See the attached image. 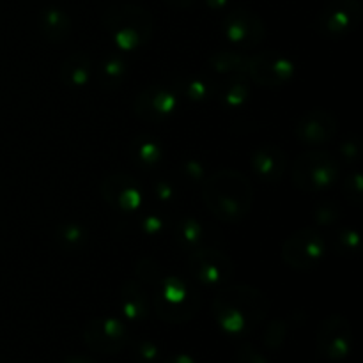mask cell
Returning a JSON list of instances; mask_svg holds the SVG:
<instances>
[{
	"instance_id": "1",
	"label": "cell",
	"mask_w": 363,
	"mask_h": 363,
	"mask_svg": "<svg viewBox=\"0 0 363 363\" xmlns=\"http://www.w3.org/2000/svg\"><path fill=\"white\" fill-rule=\"evenodd\" d=\"M211 312L223 333L245 337L264 321L269 312V300L257 287L230 284L216 294Z\"/></svg>"
},
{
	"instance_id": "2",
	"label": "cell",
	"mask_w": 363,
	"mask_h": 363,
	"mask_svg": "<svg viewBox=\"0 0 363 363\" xmlns=\"http://www.w3.org/2000/svg\"><path fill=\"white\" fill-rule=\"evenodd\" d=\"M202 197L218 222L240 223L254 204V188L240 170L218 169L204 181Z\"/></svg>"
},
{
	"instance_id": "3",
	"label": "cell",
	"mask_w": 363,
	"mask_h": 363,
	"mask_svg": "<svg viewBox=\"0 0 363 363\" xmlns=\"http://www.w3.org/2000/svg\"><path fill=\"white\" fill-rule=\"evenodd\" d=\"M101 23L121 52L140 48L152 35V16L137 4H116L103 13Z\"/></svg>"
},
{
	"instance_id": "4",
	"label": "cell",
	"mask_w": 363,
	"mask_h": 363,
	"mask_svg": "<svg viewBox=\"0 0 363 363\" xmlns=\"http://www.w3.org/2000/svg\"><path fill=\"white\" fill-rule=\"evenodd\" d=\"M152 308L162 321L183 325L194 319L201 308V294L179 277H167L156 284Z\"/></svg>"
},
{
	"instance_id": "5",
	"label": "cell",
	"mask_w": 363,
	"mask_h": 363,
	"mask_svg": "<svg viewBox=\"0 0 363 363\" xmlns=\"http://www.w3.org/2000/svg\"><path fill=\"white\" fill-rule=\"evenodd\" d=\"M339 177L335 156L326 151L301 152L293 163V184L303 194H318Z\"/></svg>"
},
{
	"instance_id": "6",
	"label": "cell",
	"mask_w": 363,
	"mask_h": 363,
	"mask_svg": "<svg viewBox=\"0 0 363 363\" xmlns=\"http://www.w3.org/2000/svg\"><path fill=\"white\" fill-rule=\"evenodd\" d=\"M360 0H330L315 18L318 34L325 39H344L353 34L362 23Z\"/></svg>"
},
{
	"instance_id": "7",
	"label": "cell",
	"mask_w": 363,
	"mask_h": 363,
	"mask_svg": "<svg viewBox=\"0 0 363 363\" xmlns=\"http://www.w3.org/2000/svg\"><path fill=\"white\" fill-rule=\"evenodd\" d=\"M315 350L328 362H342L353 350V328L344 315L333 314L323 319L315 332Z\"/></svg>"
},
{
	"instance_id": "8",
	"label": "cell",
	"mask_w": 363,
	"mask_h": 363,
	"mask_svg": "<svg viewBox=\"0 0 363 363\" xmlns=\"http://www.w3.org/2000/svg\"><path fill=\"white\" fill-rule=\"evenodd\" d=\"M245 73L254 84L275 89L289 84L294 77V62L279 52H264L247 59Z\"/></svg>"
},
{
	"instance_id": "9",
	"label": "cell",
	"mask_w": 363,
	"mask_h": 363,
	"mask_svg": "<svg viewBox=\"0 0 363 363\" xmlns=\"http://www.w3.org/2000/svg\"><path fill=\"white\" fill-rule=\"evenodd\" d=\"M325 240L315 229L305 227L291 234L282 245V259L293 269H312L325 255Z\"/></svg>"
},
{
	"instance_id": "10",
	"label": "cell",
	"mask_w": 363,
	"mask_h": 363,
	"mask_svg": "<svg viewBox=\"0 0 363 363\" xmlns=\"http://www.w3.org/2000/svg\"><path fill=\"white\" fill-rule=\"evenodd\" d=\"M190 273L199 284L211 287L225 286L234 277V264L230 257L215 248H199L188 259Z\"/></svg>"
},
{
	"instance_id": "11",
	"label": "cell",
	"mask_w": 363,
	"mask_h": 363,
	"mask_svg": "<svg viewBox=\"0 0 363 363\" xmlns=\"http://www.w3.org/2000/svg\"><path fill=\"white\" fill-rule=\"evenodd\" d=\"M130 340L126 325L117 318L92 319L84 328V342L91 351L99 354H117Z\"/></svg>"
},
{
	"instance_id": "12",
	"label": "cell",
	"mask_w": 363,
	"mask_h": 363,
	"mask_svg": "<svg viewBox=\"0 0 363 363\" xmlns=\"http://www.w3.org/2000/svg\"><path fill=\"white\" fill-rule=\"evenodd\" d=\"M222 32L238 48H254L264 39L266 28L261 18L248 9L230 11L222 21Z\"/></svg>"
},
{
	"instance_id": "13",
	"label": "cell",
	"mask_w": 363,
	"mask_h": 363,
	"mask_svg": "<svg viewBox=\"0 0 363 363\" xmlns=\"http://www.w3.org/2000/svg\"><path fill=\"white\" fill-rule=\"evenodd\" d=\"M179 106V96L163 85L147 87L135 101V113L147 123H160L172 116Z\"/></svg>"
},
{
	"instance_id": "14",
	"label": "cell",
	"mask_w": 363,
	"mask_h": 363,
	"mask_svg": "<svg viewBox=\"0 0 363 363\" xmlns=\"http://www.w3.org/2000/svg\"><path fill=\"white\" fill-rule=\"evenodd\" d=\"M101 194L110 206L124 213L137 211L144 201V195H142L137 181L123 172L106 177L101 183Z\"/></svg>"
},
{
	"instance_id": "15",
	"label": "cell",
	"mask_w": 363,
	"mask_h": 363,
	"mask_svg": "<svg viewBox=\"0 0 363 363\" xmlns=\"http://www.w3.org/2000/svg\"><path fill=\"white\" fill-rule=\"evenodd\" d=\"M294 135L305 145L326 144L337 135V119L328 110H311L300 117Z\"/></svg>"
},
{
	"instance_id": "16",
	"label": "cell",
	"mask_w": 363,
	"mask_h": 363,
	"mask_svg": "<svg viewBox=\"0 0 363 363\" xmlns=\"http://www.w3.org/2000/svg\"><path fill=\"white\" fill-rule=\"evenodd\" d=\"M252 170L262 183H279L287 169L286 152L275 144H264L252 152Z\"/></svg>"
},
{
	"instance_id": "17",
	"label": "cell",
	"mask_w": 363,
	"mask_h": 363,
	"mask_svg": "<svg viewBox=\"0 0 363 363\" xmlns=\"http://www.w3.org/2000/svg\"><path fill=\"white\" fill-rule=\"evenodd\" d=\"M151 301H149L147 293L144 287L135 280H128L121 287V311L128 321L140 323L149 315Z\"/></svg>"
},
{
	"instance_id": "18",
	"label": "cell",
	"mask_w": 363,
	"mask_h": 363,
	"mask_svg": "<svg viewBox=\"0 0 363 363\" xmlns=\"http://www.w3.org/2000/svg\"><path fill=\"white\" fill-rule=\"evenodd\" d=\"M94 69L89 55L85 53H73L67 57L60 67V78L69 87H85L91 82Z\"/></svg>"
},
{
	"instance_id": "19",
	"label": "cell",
	"mask_w": 363,
	"mask_h": 363,
	"mask_svg": "<svg viewBox=\"0 0 363 363\" xmlns=\"http://www.w3.org/2000/svg\"><path fill=\"white\" fill-rule=\"evenodd\" d=\"M71 20L64 11L48 7L41 14V32L48 41L62 43L71 34Z\"/></svg>"
},
{
	"instance_id": "20",
	"label": "cell",
	"mask_w": 363,
	"mask_h": 363,
	"mask_svg": "<svg viewBox=\"0 0 363 363\" xmlns=\"http://www.w3.org/2000/svg\"><path fill=\"white\" fill-rule=\"evenodd\" d=\"M131 155L142 169H152L163 160V147L155 137H138L133 142Z\"/></svg>"
},
{
	"instance_id": "21",
	"label": "cell",
	"mask_w": 363,
	"mask_h": 363,
	"mask_svg": "<svg viewBox=\"0 0 363 363\" xmlns=\"http://www.w3.org/2000/svg\"><path fill=\"white\" fill-rule=\"evenodd\" d=\"M248 57L234 52H218L209 57L211 69L216 73H245Z\"/></svg>"
},
{
	"instance_id": "22",
	"label": "cell",
	"mask_w": 363,
	"mask_h": 363,
	"mask_svg": "<svg viewBox=\"0 0 363 363\" xmlns=\"http://www.w3.org/2000/svg\"><path fill=\"white\" fill-rule=\"evenodd\" d=\"M55 240L66 250H77V248L84 247V243L87 241V234H85L84 227L78 223H62L57 227Z\"/></svg>"
},
{
	"instance_id": "23",
	"label": "cell",
	"mask_w": 363,
	"mask_h": 363,
	"mask_svg": "<svg viewBox=\"0 0 363 363\" xmlns=\"http://www.w3.org/2000/svg\"><path fill=\"white\" fill-rule=\"evenodd\" d=\"M124 74H126V62L123 57L119 55H110L108 59L103 60L99 66V82L105 87H113L123 82Z\"/></svg>"
},
{
	"instance_id": "24",
	"label": "cell",
	"mask_w": 363,
	"mask_h": 363,
	"mask_svg": "<svg viewBox=\"0 0 363 363\" xmlns=\"http://www.w3.org/2000/svg\"><path fill=\"white\" fill-rule=\"evenodd\" d=\"M204 233L206 229L201 225L197 220H184L177 227V240L184 248H194L199 250L202 243H204Z\"/></svg>"
},
{
	"instance_id": "25",
	"label": "cell",
	"mask_w": 363,
	"mask_h": 363,
	"mask_svg": "<svg viewBox=\"0 0 363 363\" xmlns=\"http://www.w3.org/2000/svg\"><path fill=\"white\" fill-rule=\"evenodd\" d=\"M131 353L138 363H160L162 362V350L158 344L147 339L135 340L131 346Z\"/></svg>"
},
{
	"instance_id": "26",
	"label": "cell",
	"mask_w": 363,
	"mask_h": 363,
	"mask_svg": "<svg viewBox=\"0 0 363 363\" xmlns=\"http://www.w3.org/2000/svg\"><path fill=\"white\" fill-rule=\"evenodd\" d=\"M248 101V87L243 82H230L222 91V103L227 108H240Z\"/></svg>"
},
{
	"instance_id": "27",
	"label": "cell",
	"mask_w": 363,
	"mask_h": 363,
	"mask_svg": "<svg viewBox=\"0 0 363 363\" xmlns=\"http://www.w3.org/2000/svg\"><path fill=\"white\" fill-rule=\"evenodd\" d=\"M287 325L286 321H282V319H277V321H273L272 325L266 328V333H264V344L268 350L272 351H277L282 347V344L286 342V337H287Z\"/></svg>"
},
{
	"instance_id": "28",
	"label": "cell",
	"mask_w": 363,
	"mask_h": 363,
	"mask_svg": "<svg viewBox=\"0 0 363 363\" xmlns=\"http://www.w3.org/2000/svg\"><path fill=\"white\" fill-rule=\"evenodd\" d=\"M337 247L340 254H354L360 248V236L353 229L340 230L337 236Z\"/></svg>"
},
{
	"instance_id": "29",
	"label": "cell",
	"mask_w": 363,
	"mask_h": 363,
	"mask_svg": "<svg viewBox=\"0 0 363 363\" xmlns=\"http://www.w3.org/2000/svg\"><path fill=\"white\" fill-rule=\"evenodd\" d=\"M234 363H268L252 344H241L234 354Z\"/></svg>"
},
{
	"instance_id": "30",
	"label": "cell",
	"mask_w": 363,
	"mask_h": 363,
	"mask_svg": "<svg viewBox=\"0 0 363 363\" xmlns=\"http://www.w3.org/2000/svg\"><path fill=\"white\" fill-rule=\"evenodd\" d=\"M362 190H363V181L360 172H353L346 181V186H344V191H346L347 199L353 201L354 204H360L362 202Z\"/></svg>"
},
{
	"instance_id": "31",
	"label": "cell",
	"mask_w": 363,
	"mask_h": 363,
	"mask_svg": "<svg viewBox=\"0 0 363 363\" xmlns=\"http://www.w3.org/2000/svg\"><path fill=\"white\" fill-rule=\"evenodd\" d=\"M206 92H208V87H206V84L202 80L194 78V80L188 82L186 94L190 96L191 99H202L206 96Z\"/></svg>"
},
{
	"instance_id": "32",
	"label": "cell",
	"mask_w": 363,
	"mask_h": 363,
	"mask_svg": "<svg viewBox=\"0 0 363 363\" xmlns=\"http://www.w3.org/2000/svg\"><path fill=\"white\" fill-rule=\"evenodd\" d=\"M142 223H144L145 233L151 234V236H155V234H158L160 230L163 229V220L160 218V216H156V215L147 216V218H145Z\"/></svg>"
},
{
	"instance_id": "33",
	"label": "cell",
	"mask_w": 363,
	"mask_h": 363,
	"mask_svg": "<svg viewBox=\"0 0 363 363\" xmlns=\"http://www.w3.org/2000/svg\"><path fill=\"white\" fill-rule=\"evenodd\" d=\"M156 195H158L160 201H170L174 197V188L167 181H162V183L156 184Z\"/></svg>"
},
{
	"instance_id": "34",
	"label": "cell",
	"mask_w": 363,
	"mask_h": 363,
	"mask_svg": "<svg viewBox=\"0 0 363 363\" xmlns=\"http://www.w3.org/2000/svg\"><path fill=\"white\" fill-rule=\"evenodd\" d=\"M163 363H197V360L188 353H174L169 354V357L163 360Z\"/></svg>"
},
{
	"instance_id": "35",
	"label": "cell",
	"mask_w": 363,
	"mask_h": 363,
	"mask_svg": "<svg viewBox=\"0 0 363 363\" xmlns=\"http://www.w3.org/2000/svg\"><path fill=\"white\" fill-rule=\"evenodd\" d=\"M342 156L346 160H351V162H353V160H357L358 158V145H351L350 142H346V144H344V147H342Z\"/></svg>"
},
{
	"instance_id": "36",
	"label": "cell",
	"mask_w": 363,
	"mask_h": 363,
	"mask_svg": "<svg viewBox=\"0 0 363 363\" xmlns=\"http://www.w3.org/2000/svg\"><path fill=\"white\" fill-rule=\"evenodd\" d=\"M64 363H98V362L92 360V358L89 357H84V354H69V357H66Z\"/></svg>"
},
{
	"instance_id": "37",
	"label": "cell",
	"mask_w": 363,
	"mask_h": 363,
	"mask_svg": "<svg viewBox=\"0 0 363 363\" xmlns=\"http://www.w3.org/2000/svg\"><path fill=\"white\" fill-rule=\"evenodd\" d=\"M165 2H169L174 7H190L195 0H165Z\"/></svg>"
},
{
	"instance_id": "38",
	"label": "cell",
	"mask_w": 363,
	"mask_h": 363,
	"mask_svg": "<svg viewBox=\"0 0 363 363\" xmlns=\"http://www.w3.org/2000/svg\"><path fill=\"white\" fill-rule=\"evenodd\" d=\"M208 4L213 7V9H220V7L225 6L227 0H208Z\"/></svg>"
}]
</instances>
